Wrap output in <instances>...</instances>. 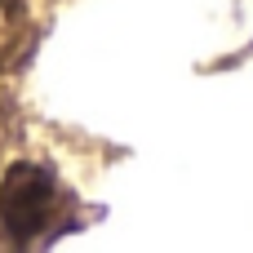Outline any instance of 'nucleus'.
<instances>
[{"label":"nucleus","instance_id":"f03ea898","mask_svg":"<svg viewBox=\"0 0 253 253\" xmlns=\"http://www.w3.org/2000/svg\"><path fill=\"white\" fill-rule=\"evenodd\" d=\"M22 31H27V13L18 0H0V67L13 58V49L22 44Z\"/></svg>","mask_w":253,"mask_h":253},{"label":"nucleus","instance_id":"f257e3e1","mask_svg":"<svg viewBox=\"0 0 253 253\" xmlns=\"http://www.w3.org/2000/svg\"><path fill=\"white\" fill-rule=\"evenodd\" d=\"M67 227V191L58 173L40 160H13L0 182V231L13 249L44 240V231Z\"/></svg>","mask_w":253,"mask_h":253}]
</instances>
